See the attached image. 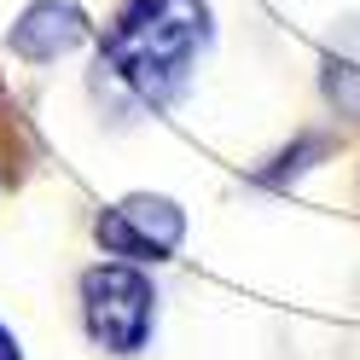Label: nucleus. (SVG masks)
<instances>
[{"label":"nucleus","instance_id":"1","mask_svg":"<svg viewBox=\"0 0 360 360\" xmlns=\"http://www.w3.org/2000/svg\"><path fill=\"white\" fill-rule=\"evenodd\" d=\"M210 47L204 0H128L110 18L94 64V87L122 110H163L186 94L198 53Z\"/></svg>","mask_w":360,"mask_h":360},{"label":"nucleus","instance_id":"2","mask_svg":"<svg viewBox=\"0 0 360 360\" xmlns=\"http://www.w3.org/2000/svg\"><path fill=\"white\" fill-rule=\"evenodd\" d=\"M82 326L105 354H140L157 326V290L134 262H99L82 274Z\"/></svg>","mask_w":360,"mask_h":360},{"label":"nucleus","instance_id":"3","mask_svg":"<svg viewBox=\"0 0 360 360\" xmlns=\"http://www.w3.org/2000/svg\"><path fill=\"white\" fill-rule=\"evenodd\" d=\"M94 238L105 244V256L128 262H169L186 238V210L163 192H128L117 210H105L94 221Z\"/></svg>","mask_w":360,"mask_h":360},{"label":"nucleus","instance_id":"4","mask_svg":"<svg viewBox=\"0 0 360 360\" xmlns=\"http://www.w3.org/2000/svg\"><path fill=\"white\" fill-rule=\"evenodd\" d=\"M82 41H87V18L70 0H30L18 12V24L6 30L12 58H24V64H53L64 53H76Z\"/></svg>","mask_w":360,"mask_h":360},{"label":"nucleus","instance_id":"5","mask_svg":"<svg viewBox=\"0 0 360 360\" xmlns=\"http://www.w3.org/2000/svg\"><path fill=\"white\" fill-rule=\"evenodd\" d=\"M320 151H326V140H297V151H279L274 157L279 169H262L256 180H262V186H285V180H297L308 169V157H320Z\"/></svg>","mask_w":360,"mask_h":360},{"label":"nucleus","instance_id":"6","mask_svg":"<svg viewBox=\"0 0 360 360\" xmlns=\"http://www.w3.org/2000/svg\"><path fill=\"white\" fill-rule=\"evenodd\" d=\"M0 360H24V349H18V337H12V326H0Z\"/></svg>","mask_w":360,"mask_h":360}]
</instances>
